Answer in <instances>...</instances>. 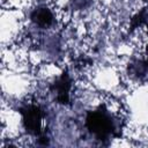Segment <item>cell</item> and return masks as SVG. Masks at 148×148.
<instances>
[{
    "instance_id": "cell-1",
    "label": "cell",
    "mask_w": 148,
    "mask_h": 148,
    "mask_svg": "<svg viewBox=\"0 0 148 148\" xmlns=\"http://www.w3.org/2000/svg\"><path fill=\"white\" fill-rule=\"evenodd\" d=\"M86 124L89 131L99 140H105L110 134H116L113 121L106 111L97 110L88 113Z\"/></svg>"
},
{
    "instance_id": "cell-2",
    "label": "cell",
    "mask_w": 148,
    "mask_h": 148,
    "mask_svg": "<svg viewBox=\"0 0 148 148\" xmlns=\"http://www.w3.org/2000/svg\"><path fill=\"white\" fill-rule=\"evenodd\" d=\"M23 117V125L27 132L31 135L40 136L42 135V110L36 105H29L23 108L21 111Z\"/></svg>"
},
{
    "instance_id": "cell-3",
    "label": "cell",
    "mask_w": 148,
    "mask_h": 148,
    "mask_svg": "<svg viewBox=\"0 0 148 148\" xmlns=\"http://www.w3.org/2000/svg\"><path fill=\"white\" fill-rule=\"evenodd\" d=\"M52 89L57 92V101L61 104H67L69 102V90H71V79L67 72H64L61 76L53 83Z\"/></svg>"
},
{
    "instance_id": "cell-4",
    "label": "cell",
    "mask_w": 148,
    "mask_h": 148,
    "mask_svg": "<svg viewBox=\"0 0 148 148\" xmlns=\"http://www.w3.org/2000/svg\"><path fill=\"white\" fill-rule=\"evenodd\" d=\"M31 20L40 27H49L53 22V15L49 8L39 7L32 12Z\"/></svg>"
}]
</instances>
